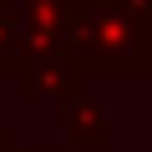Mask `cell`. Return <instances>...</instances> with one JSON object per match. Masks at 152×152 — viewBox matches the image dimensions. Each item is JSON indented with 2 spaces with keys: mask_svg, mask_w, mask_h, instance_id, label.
<instances>
[{
  "mask_svg": "<svg viewBox=\"0 0 152 152\" xmlns=\"http://www.w3.org/2000/svg\"><path fill=\"white\" fill-rule=\"evenodd\" d=\"M66 46L71 56L107 71H137L152 56V20L147 0H76L66 15Z\"/></svg>",
  "mask_w": 152,
  "mask_h": 152,
  "instance_id": "cell-1",
  "label": "cell"
},
{
  "mask_svg": "<svg viewBox=\"0 0 152 152\" xmlns=\"http://www.w3.org/2000/svg\"><path fill=\"white\" fill-rule=\"evenodd\" d=\"M61 137H66L71 147H102V142H107V107H96V102H86V96H71Z\"/></svg>",
  "mask_w": 152,
  "mask_h": 152,
  "instance_id": "cell-2",
  "label": "cell"
}]
</instances>
